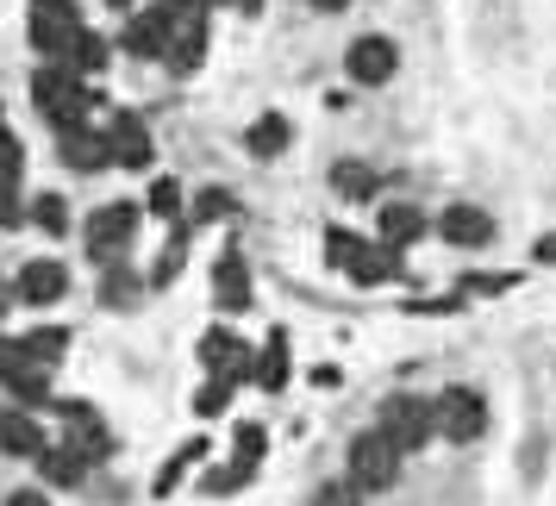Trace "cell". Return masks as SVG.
<instances>
[{"label": "cell", "instance_id": "19", "mask_svg": "<svg viewBox=\"0 0 556 506\" xmlns=\"http://www.w3.org/2000/svg\"><path fill=\"white\" fill-rule=\"evenodd\" d=\"M426 238V213L413 201H394L381 206V244H394V251H406V244H419Z\"/></svg>", "mask_w": 556, "mask_h": 506}, {"label": "cell", "instance_id": "36", "mask_svg": "<svg viewBox=\"0 0 556 506\" xmlns=\"http://www.w3.org/2000/svg\"><path fill=\"white\" fill-rule=\"evenodd\" d=\"M231 444H238L244 463H263V444H269V438H263V426H238V431H231Z\"/></svg>", "mask_w": 556, "mask_h": 506}, {"label": "cell", "instance_id": "14", "mask_svg": "<svg viewBox=\"0 0 556 506\" xmlns=\"http://www.w3.org/2000/svg\"><path fill=\"white\" fill-rule=\"evenodd\" d=\"M113 163L126 169H151V131L138 113H113Z\"/></svg>", "mask_w": 556, "mask_h": 506}, {"label": "cell", "instance_id": "31", "mask_svg": "<svg viewBox=\"0 0 556 506\" xmlns=\"http://www.w3.org/2000/svg\"><path fill=\"white\" fill-rule=\"evenodd\" d=\"M251 476H256V463H244V456H231L226 469H213V476H201V494H231V488H244Z\"/></svg>", "mask_w": 556, "mask_h": 506}, {"label": "cell", "instance_id": "2", "mask_svg": "<svg viewBox=\"0 0 556 506\" xmlns=\"http://www.w3.org/2000/svg\"><path fill=\"white\" fill-rule=\"evenodd\" d=\"M326 256H331V269H344L356 288H376V281L401 276V251H394V244H381V238L369 244V238H356V231H344V226L326 231Z\"/></svg>", "mask_w": 556, "mask_h": 506}, {"label": "cell", "instance_id": "12", "mask_svg": "<svg viewBox=\"0 0 556 506\" xmlns=\"http://www.w3.org/2000/svg\"><path fill=\"white\" fill-rule=\"evenodd\" d=\"M438 231H444V244H456V251H481V244L494 238V219H488L481 206H444Z\"/></svg>", "mask_w": 556, "mask_h": 506}, {"label": "cell", "instance_id": "42", "mask_svg": "<svg viewBox=\"0 0 556 506\" xmlns=\"http://www.w3.org/2000/svg\"><path fill=\"white\" fill-rule=\"evenodd\" d=\"M163 7H169L176 20H181V13H206V0H163Z\"/></svg>", "mask_w": 556, "mask_h": 506}, {"label": "cell", "instance_id": "16", "mask_svg": "<svg viewBox=\"0 0 556 506\" xmlns=\"http://www.w3.org/2000/svg\"><path fill=\"white\" fill-rule=\"evenodd\" d=\"M76 31H81V20H63V13H45V7H31V45L45 56H70V45H76Z\"/></svg>", "mask_w": 556, "mask_h": 506}, {"label": "cell", "instance_id": "39", "mask_svg": "<svg viewBox=\"0 0 556 506\" xmlns=\"http://www.w3.org/2000/svg\"><path fill=\"white\" fill-rule=\"evenodd\" d=\"M7 506H51V494H38V488H20V494H7Z\"/></svg>", "mask_w": 556, "mask_h": 506}, {"label": "cell", "instance_id": "7", "mask_svg": "<svg viewBox=\"0 0 556 506\" xmlns=\"http://www.w3.org/2000/svg\"><path fill=\"white\" fill-rule=\"evenodd\" d=\"M344 69H351L356 88H381V81L401 69V45H394V38H381V31H369V38H356V45H351Z\"/></svg>", "mask_w": 556, "mask_h": 506}, {"label": "cell", "instance_id": "21", "mask_svg": "<svg viewBox=\"0 0 556 506\" xmlns=\"http://www.w3.org/2000/svg\"><path fill=\"white\" fill-rule=\"evenodd\" d=\"M256 388H263V394H281V388H288V338H281V331H269V344L256 356Z\"/></svg>", "mask_w": 556, "mask_h": 506}, {"label": "cell", "instance_id": "45", "mask_svg": "<svg viewBox=\"0 0 556 506\" xmlns=\"http://www.w3.org/2000/svg\"><path fill=\"white\" fill-rule=\"evenodd\" d=\"M106 7H119V13H126V7H131V0H106Z\"/></svg>", "mask_w": 556, "mask_h": 506}, {"label": "cell", "instance_id": "4", "mask_svg": "<svg viewBox=\"0 0 556 506\" xmlns=\"http://www.w3.org/2000/svg\"><path fill=\"white\" fill-rule=\"evenodd\" d=\"M381 431L401 444V451H419L438 438V406L419 401V394H394V401L381 406Z\"/></svg>", "mask_w": 556, "mask_h": 506}, {"label": "cell", "instance_id": "1", "mask_svg": "<svg viewBox=\"0 0 556 506\" xmlns=\"http://www.w3.org/2000/svg\"><path fill=\"white\" fill-rule=\"evenodd\" d=\"M31 101H38V113H45L56 131H70V126H81V119L94 113V101H101V94H94V88H88L70 63H56V69L45 63V69L31 76Z\"/></svg>", "mask_w": 556, "mask_h": 506}, {"label": "cell", "instance_id": "18", "mask_svg": "<svg viewBox=\"0 0 556 506\" xmlns=\"http://www.w3.org/2000/svg\"><path fill=\"white\" fill-rule=\"evenodd\" d=\"M63 413H70V426H76L63 444H70L76 456H88V463H101V456L113 451V438H106V426L94 419V406H63Z\"/></svg>", "mask_w": 556, "mask_h": 506}, {"label": "cell", "instance_id": "44", "mask_svg": "<svg viewBox=\"0 0 556 506\" xmlns=\"http://www.w3.org/2000/svg\"><path fill=\"white\" fill-rule=\"evenodd\" d=\"M226 7H238V13H256V7H263V0H226Z\"/></svg>", "mask_w": 556, "mask_h": 506}, {"label": "cell", "instance_id": "43", "mask_svg": "<svg viewBox=\"0 0 556 506\" xmlns=\"http://www.w3.org/2000/svg\"><path fill=\"white\" fill-rule=\"evenodd\" d=\"M313 7H319V13H338V7H351V0H313Z\"/></svg>", "mask_w": 556, "mask_h": 506}, {"label": "cell", "instance_id": "17", "mask_svg": "<svg viewBox=\"0 0 556 506\" xmlns=\"http://www.w3.org/2000/svg\"><path fill=\"white\" fill-rule=\"evenodd\" d=\"M56 138H63L56 151H63L70 169H101L106 156H113V138H101V131H88V126H70V131H56Z\"/></svg>", "mask_w": 556, "mask_h": 506}, {"label": "cell", "instance_id": "30", "mask_svg": "<svg viewBox=\"0 0 556 506\" xmlns=\"http://www.w3.org/2000/svg\"><path fill=\"white\" fill-rule=\"evenodd\" d=\"M31 226L51 231V238H63V231H70V206H63V194H38V201H31Z\"/></svg>", "mask_w": 556, "mask_h": 506}, {"label": "cell", "instance_id": "25", "mask_svg": "<svg viewBox=\"0 0 556 506\" xmlns=\"http://www.w3.org/2000/svg\"><path fill=\"white\" fill-rule=\"evenodd\" d=\"M101 306H119V313H126V306H138V276L126 269V256H119V263H106V276H101Z\"/></svg>", "mask_w": 556, "mask_h": 506}, {"label": "cell", "instance_id": "35", "mask_svg": "<svg viewBox=\"0 0 556 506\" xmlns=\"http://www.w3.org/2000/svg\"><path fill=\"white\" fill-rule=\"evenodd\" d=\"M151 213H156V219H176V213H181V181L156 176V188H151Z\"/></svg>", "mask_w": 556, "mask_h": 506}, {"label": "cell", "instance_id": "8", "mask_svg": "<svg viewBox=\"0 0 556 506\" xmlns=\"http://www.w3.org/2000/svg\"><path fill=\"white\" fill-rule=\"evenodd\" d=\"M201 363L213 369V376H226V381L256 376V351L238 338V331H226V326H213V331L201 338Z\"/></svg>", "mask_w": 556, "mask_h": 506}, {"label": "cell", "instance_id": "23", "mask_svg": "<svg viewBox=\"0 0 556 506\" xmlns=\"http://www.w3.org/2000/svg\"><path fill=\"white\" fill-rule=\"evenodd\" d=\"M38 469H45V481H56V488H76V481L88 476V456H76L70 444H56V451H38Z\"/></svg>", "mask_w": 556, "mask_h": 506}, {"label": "cell", "instance_id": "22", "mask_svg": "<svg viewBox=\"0 0 556 506\" xmlns=\"http://www.w3.org/2000/svg\"><path fill=\"white\" fill-rule=\"evenodd\" d=\"M63 63H70V69H76L81 81H88V76H101V69H106V38H101V31H88V26H81V31H76V45H70V56H63Z\"/></svg>", "mask_w": 556, "mask_h": 506}, {"label": "cell", "instance_id": "26", "mask_svg": "<svg viewBox=\"0 0 556 506\" xmlns=\"http://www.w3.org/2000/svg\"><path fill=\"white\" fill-rule=\"evenodd\" d=\"M331 188H338V201H369L376 194V169L369 163H338L331 169Z\"/></svg>", "mask_w": 556, "mask_h": 506}, {"label": "cell", "instance_id": "32", "mask_svg": "<svg viewBox=\"0 0 556 506\" xmlns=\"http://www.w3.org/2000/svg\"><path fill=\"white\" fill-rule=\"evenodd\" d=\"M206 456V444H181L176 456H169V463H163V469H156V494H169V488H176L181 476H188V469H194V463H201Z\"/></svg>", "mask_w": 556, "mask_h": 506}, {"label": "cell", "instance_id": "5", "mask_svg": "<svg viewBox=\"0 0 556 506\" xmlns=\"http://www.w3.org/2000/svg\"><path fill=\"white\" fill-rule=\"evenodd\" d=\"M131 231H138V206L131 201H113V206H101V213H88V256L94 263H119L126 256V244H131Z\"/></svg>", "mask_w": 556, "mask_h": 506}, {"label": "cell", "instance_id": "11", "mask_svg": "<svg viewBox=\"0 0 556 506\" xmlns=\"http://www.w3.org/2000/svg\"><path fill=\"white\" fill-rule=\"evenodd\" d=\"M163 63L176 69V76H194L206 63V13H181L176 20V38H169V51H163Z\"/></svg>", "mask_w": 556, "mask_h": 506}, {"label": "cell", "instance_id": "13", "mask_svg": "<svg viewBox=\"0 0 556 506\" xmlns=\"http://www.w3.org/2000/svg\"><path fill=\"white\" fill-rule=\"evenodd\" d=\"M213 301L226 306V313H244V306L256 301L251 294V269H244V256L238 251L219 256V269H213Z\"/></svg>", "mask_w": 556, "mask_h": 506}, {"label": "cell", "instance_id": "27", "mask_svg": "<svg viewBox=\"0 0 556 506\" xmlns=\"http://www.w3.org/2000/svg\"><path fill=\"white\" fill-rule=\"evenodd\" d=\"M181 263H188V231H176V238L163 244V256L151 263V288H169V281L181 276Z\"/></svg>", "mask_w": 556, "mask_h": 506}, {"label": "cell", "instance_id": "15", "mask_svg": "<svg viewBox=\"0 0 556 506\" xmlns=\"http://www.w3.org/2000/svg\"><path fill=\"white\" fill-rule=\"evenodd\" d=\"M0 451L7 456H38L45 451V431L26 406H0Z\"/></svg>", "mask_w": 556, "mask_h": 506}, {"label": "cell", "instance_id": "40", "mask_svg": "<svg viewBox=\"0 0 556 506\" xmlns=\"http://www.w3.org/2000/svg\"><path fill=\"white\" fill-rule=\"evenodd\" d=\"M531 256H538V263H556V231H544V238L531 244Z\"/></svg>", "mask_w": 556, "mask_h": 506}, {"label": "cell", "instance_id": "28", "mask_svg": "<svg viewBox=\"0 0 556 506\" xmlns=\"http://www.w3.org/2000/svg\"><path fill=\"white\" fill-rule=\"evenodd\" d=\"M20 344H26L31 363H56V356H63V344H70V331H63V326H38V331H26Z\"/></svg>", "mask_w": 556, "mask_h": 506}, {"label": "cell", "instance_id": "9", "mask_svg": "<svg viewBox=\"0 0 556 506\" xmlns=\"http://www.w3.org/2000/svg\"><path fill=\"white\" fill-rule=\"evenodd\" d=\"M13 294L31 301V306H56L63 294H70V269H63L56 256H31L26 269L13 276Z\"/></svg>", "mask_w": 556, "mask_h": 506}, {"label": "cell", "instance_id": "20", "mask_svg": "<svg viewBox=\"0 0 556 506\" xmlns=\"http://www.w3.org/2000/svg\"><path fill=\"white\" fill-rule=\"evenodd\" d=\"M288 138H294V126H288L281 113H263V119H256V126L244 131V144H251V156H263V163L288 151Z\"/></svg>", "mask_w": 556, "mask_h": 506}, {"label": "cell", "instance_id": "6", "mask_svg": "<svg viewBox=\"0 0 556 506\" xmlns=\"http://www.w3.org/2000/svg\"><path fill=\"white\" fill-rule=\"evenodd\" d=\"M481 431H488V401H481V388H451V394L438 401V438H444V444H476Z\"/></svg>", "mask_w": 556, "mask_h": 506}, {"label": "cell", "instance_id": "41", "mask_svg": "<svg viewBox=\"0 0 556 506\" xmlns=\"http://www.w3.org/2000/svg\"><path fill=\"white\" fill-rule=\"evenodd\" d=\"M31 7H45V13H63V20H81L76 0H31Z\"/></svg>", "mask_w": 556, "mask_h": 506}, {"label": "cell", "instance_id": "34", "mask_svg": "<svg viewBox=\"0 0 556 506\" xmlns=\"http://www.w3.org/2000/svg\"><path fill=\"white\" fill-rule=\"evenodd\" d=\"M519 288V276L506 269V276H463L456 281V294H513Z\"/></svg>", "mask_w": 556, "mask_h": 506}, {"label": "cell", "instance_id": "29", "mask_svg": "<svg viewBox=\"0 0 556 506\" xmlns=\"http://www.w3.org/2000/svg\"><path fill=\"white\" fill-rule=\"evenodd\" d=\"M231 213H238V201H231L226 188H201V194H194V226H219Z\"/></svg>", "mask_w": 556, "mask_h": 506}, {"label": "cell", "instance_id": "10", "mask_svg": "<svg viewBox=\"0 0 556 506\" xmlns=\"http://www.w3.org/2000/svg\"><path fill=\"white\" fill-rule=\"evenodd\" d=\"M169 38H176V13H169V7H151V13H131V26H126L119 45H126L131 56H144V63H151V56L169 51Z\"/></svg>", "mask_w": 556, "mask_h": 506}, {"label": "cell", "instance_id": "3", "mask_svg": "<svg viewBox=\"0 0 556 506\" xmlns=\"http://www.w3.org/2000/svg\"><path fill=\"white\" fill-rule=\"evenodd\" d=\"M401 444L388 438V431H363L351 444V488L356 494H381V488H394V476H401Z\"/></svg>", "mask_w": 556, "mask_h": 506}, {"label": "cell", "instance_id": "37", "mask_svg": "<svg viewBox=\"0 0 556 506\" xmlns=\"http://www.w3.org/2000/svg\"><path fill=\"white\" fill-rule=\"evenodd\" d=\"M313 506H363V501H356V488H351V481H326V488L313 494Z\"/></svg>", "mask_w": 556, "mask_h": 506}, {"label": "cell", "instance_id": "38", "mask_svg": "<svg viewBox=\"0 0 556 506\" xmlns=\"http://www.w3.org/2000/svg\"><path fill=\"white\" fill-rule=\"evenodd\" d=\"M20 181H0V226H20Z\"/></svg>", "mask_w": 556, "mask_h": 506}, {"label": "cell", "instance_id": "24", "mask_svg": "<svg viewBox=\"0 0 556 506\" xmlns=\"http://www.w3.org/2000/svg\"><path fill=\"white\" fill-rule=\"evenodd\" d=\"M7 381V394L20 406H51V394H45V363H20L13 376H0Z\"/></svg>", "mask_w": 556, "mask_h": 506}, {"label": "cell", "instance_id": "33", "mask_svg": "<svg viewBox=\"0 0 556 506\" xmlns=\"http://www.w3.org/2000/svg\"><path fill=\"white\" fill-rule=\"evenodd\" d=\"M231 388H238V381H226V376H213L201 388V394H194V413H201V419H219V413H226L231 406Z\"/></svg>", "mask_w": 556, "mask_h": 506}]
</instances>
